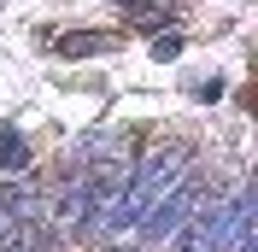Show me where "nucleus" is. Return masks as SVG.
<instances>
[{"instance_id": "f257e3e1", "label": "nucleus", "mask_w": 258, "mask_h": 252, "mask_svg": "<svg viewBox=\"0 0 258 252\" xmlns=\"http://www.w3.org/2000/svg\"><path fill=\"white\" fill-rule=\"evenodd\" d=\"M188 170H194V153H188L182 141H164V147H153V153L129 158V176H123V188H117V205H112V235L135 229V223H141L147 211L164 200V194L176 188Z\"/></svg>"}, {"instance_id": "f03ea898", "label": "nucleus", "mask_w": 258, "mask_h": 252, "mask_svg": "<svg viewBox=\"0 0 258 252\" xmlns=\"http://www.w3.org/2000/svg\"><path fill=\"white\" fill-rule=\"evenodd\" d=\"M206 200H211V188H206V182H200V176L188 170V176L176 182V188H170V194H164V200L153 205V211H147L141 223H135V235H141L147 246H170V240H176L182 229L194 223V211H200Z\"/></svg>"}, {"instance_id": "7ed1b4c3", "label": "nucleus", "mask_w": 258, "mask_h": 252, "mask_svg": "<svg viewBox=\"0 0 258 252\" xmlns=\"http://www.w3.org/2000/svg\"><path fill=\"white\" fill-rule=\"evenodd\" d=\"M24 158H30V153H24V129H18V123H0V176H18Z\"/></svg>"}, {"instance_id": "20e7f679", "label": "nucleus", "mask_w": 258, "mask_h": 252, "mask_svg": "<svg viewBox=\"0 0 258 252\" xmlns=\"http://www.w3.org/2000/svg\"><path fill=\"white\" fill-rule=\"evenodd\" d=\"M129 24H164V18L176 12V0H123Z\"/></svg>"}, {"instance_id": "39448f33", "label": "nucleus", "mask_w": 258, "mask_h": 252, "mask_svg": "<svg viewBox=\"0 0 258 252\" xmlns=\"http://www.w3.org/2000/svg\"><path fill=\"white\" fill-rule=\"evenodd\" d=\"M94 47H106V35H77V41L64 35V53H94Z\"/></svg>"}, {"instance_id": "423d86ee", "label": "nucleus", "mask_w": 258, "mask_h": 252, "mask_svg": "<svg viewBox=\"0 0 258 252\" xmlns=\"http://www.w3.org/2000/svg\"><path fill=\"white\" fill-rule=\"evenodd\" d=\"M176 53H182L176 35H159V41H153V59H176Z\"/></svg>"}, {"instance_id": "0eeeda50", "label": "nucleus", "mask_w": 258, "mask_h": 252, "mask_svg": "<svg viewBox=\"0 0 258 252\" xmlns=\"http://www.w3.org/2000/svg\"><path fill=\"white\" fill-rule=\"evenodd\" d=\"M100 252H141V246H117V240H106V246H100Z\"/></svg>"}]
</instances>
